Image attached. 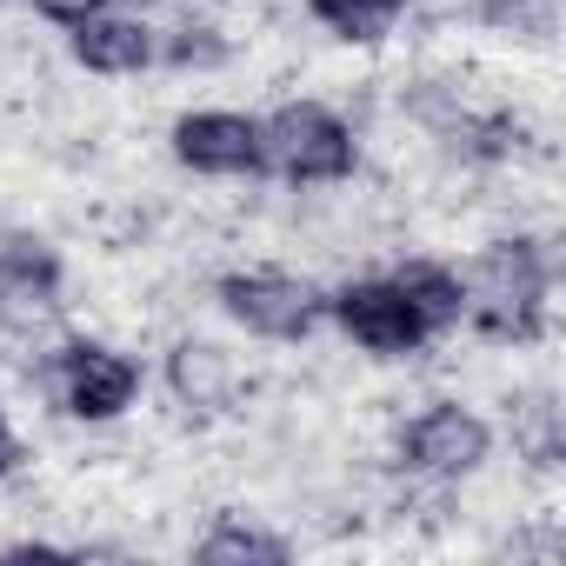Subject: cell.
<instances>
[{
    "label": "cell",
    "instance_id": "cell-1",
    "mask_svg": "<svg viewBox=\"0 0 566 566\" xmlns=\"http://www.w3.org/2000/svg\"><path fill=\"white\" fill-rule=\"evenodd\" d=\"M467 287V314L473 334L500 340V347H526L546 334V307H553V260L539 240L513 233V240H486L480 260L460 273Z\"/></svg>",
    "mask_w": 566,
    "mask_h": 566
},
{
    "label": "cell",
    "instance_id": "cell-2",
    "mask_svg": "<svg viewBox=\"0 0 566 566\" xmlns=\"http://www.w3.org/2000/svg\"><path fill=\"white\" fill-rule=\"evenodd\" d=\"M260 154L266 174L294 187H340L360 167V140L327 101H280L273 114H260Z\"/></svg>",
    "mask_w": 566,
    "mask_h": 566
},
{
    "label": "cell",
    "instance_id": "cell-3",
    "mask_svg": "<svg viewBox=\"0 0 566 566\" xmlns=\"http://www.w3.org/2000/svg\"><path fill=\"white\" fill-rule=\"evenodd\" d=\"M213 307L247 340H273V347H301L327 321V294L314 280L287 273V266H233V273H220L213 280Z\"/></svg>",
    "mask_w": 566,
    "mask_h": 566
},
{
    "label": "cell",
    "instance_id": "cell-4",
    "mask_svg": "<svg viewBox=\"0 0 566 566\" xmlns=\"http://www.w3.org/2000/svg\"><path fill=\"white\" fill-rule=\"evenodd\" d=\"M41 387H48V400H54L67 420H81V427H107V420H120V413L140 400L147 374H140V360L120 354L114 340H87V334H74V340H61V347L41 360Z\"/></svg>",
    "mask_w": 566,
    "mask_h": 566
},
{
    "label": "cell",
    "instance_id": "cell-5",
    "mask_svg": "<svg viewBox=\"0 0 566 566\" xmlns=\"http://www.w3.org/2000/svg\"><path fill=\"white\" fill-rule=\"evenodd\" d=\"M327 321L374 360H413L433 347V327L413 314V301L394 287V273H367L327 294Z\"/></svg>",
    "mask_w": 566,
    "mask_h": 566
},
{
    "label": "cell",
    "instance_id": "cell-6",
    "mask_svg": "<svg viewBox=\"0 0 566 566\" xmlns=\"http://www.w3.org/2000/svg\"><path fill=\"white\" fill-rule=\"evenodd\" d=\"M394 453H400V467L420 473V480H467V473H480V467L493 460V427H486V413H473L467 400H433V407H420V413L400 427Z\"/></svg>",
    "mask_w": 566,
    "mask_h": 566
},
{
    "label": "cell",
    "instance_id": "cell-7",
    "mask_svg": "<svg viewBox=\"0 0 566 566\" xmlns=\"http://www.w3.org/2000/svg\"><path fill=\"white\" fill-rule=\"evenodd\" d=\"M167 154L200 180H253V174H266L260 114H240V107H187L167 127Z\"/></svg>",
    "mask_w": 566,
    "mask_h": 566
},
{
    "label": "cell",
    "instance_id": "cell-8",
    "mask_svg": "<svg viewBox=\"0 0 566 566\" xmlns=\"http://www.w3.org/2000/svg\"><path fill=\"white\" fill-rule=\"evenodd\" d=\"M67 294V266L41 233H8L0 240V321L34 327L41 314H54Z\"/></svg>",
    "mask_w": 566,
    "mask_h": 566
},
{
    "label": "cell",
    "instance_id": "cell-9",
    "mask_svg": "<svg viewBox=\"0 0 566 566\" xmlns=\"http://www.w3.org/2000/svg\"><path fill=\"white\" fill-rule=\"evenodd\" d=\"M67 54H74L87 74H101V81H127V74H147V67L160 61V34L114 0V8L87 14L81 28H67Z\"/></svg>",
    "mask_w": 566,
    "mask_h": 566
},
{
    "label": "cell",
    "instance_id": "cell-10",
    "mask_svg": "<svg viewBox=\"0 0 566 566\" xmlns=\"http://www.w3.org/2000/svg\"><path fill=\"white\" fill-rule=\"evenodd\" d=\"M167 387H174V400H180L187 413H220V407L240 394V367H233V354L213 347V340H180V347L167 354Z\"/></svg>",
    "mask_w": 566,
    "mask_h": 566
},
{
    "label": "cell",
    "instance_id": "cell-11",
    "mask_svg": "<svg viewBox=\"0 0 566 566\" xmlns=\"http://www.w3.org/2000/svg\"><path fill=\"white\" fill-rule=\"evenodd\" d=\"M193 559L200 566H280V559H294V539L247 513H213V526L193 539Z\"/></svg>",
    "mask_w": 566,
    "mask_h": 566
},
{
    "label": "cell",
    "instance_id": "cell-12",
    "mask_svg": "<svg viewBox=\"0 0 566 566\" xmlns=\"http://www.w3.org/2000/svg\"><path fill=\"white\" fill-rule=\"evenodd\" d=\"M394 287L413 301V314L433 327V340H440V334H453V327H460V314H467L460 266H447V260H427V253L400 260V266H394Z\"/></svg>",
    "mask_w": 566,
    "mask_h": 566
},
{
    "label": "cell",
    "instance_id": "cell-13",
    "mask_svg": "<svg viewBox=\"0 0 566 566\" xmlns=\"http://www.w3.org/2000/svg\"><path fill=\"white\" fill-rule=\"evenodd\" d=\"M301 8H307L334 41H347V48H380V41L400 28L407 0H301Z\"/></svg>",
    "mask_w": 566,
    "mask_h": 566
},
{
    "label": "cell",
    "instance_id": "cell-14",
    "mask_svg": "<svg viewBox=\"0 0 566 566\" xmlns=\"http://www.w3.org/2000/svg\"><path fill=\"white\" fill-rule=\"evenodd\" d=\"M480 14L493 28H526V34H546L553 28V0H480Z\"/></svg>",
    "mask_w": 566,
    "mask_h": 566
},
{
    "label": "cell",
    "instance_id": "cell-15",
    "mask_svg": "<svg viewBox=\"0 0 566 566\" xmlns=\"http://www.w3.org/2000/svg\"><path fill=\"white\" fill-rule=\"evenodd\" d=\"M28 8H34L41 21H54V28L67 34V28H81L87 14H101V8H114V0H28Z\"/></svg>",
    "mask_w": 566,
    "mask_h": 566
},
{
    "label": "cell",
    "instance_id": "cell-16",
    "mask_svg": "<svg viewBox=\"0 0 566 566\" xmlns=\"http://www.w3.org/2000/svg\"><path fill=\"white\" fill-rule=\"evenodd\" d=\"M21 460H28V447H21V433H14V420H8V407H0V480L21 473Z\"/></svg>",
    "mask_w": 566,
    "mask_h": 566
}]
</instances>
